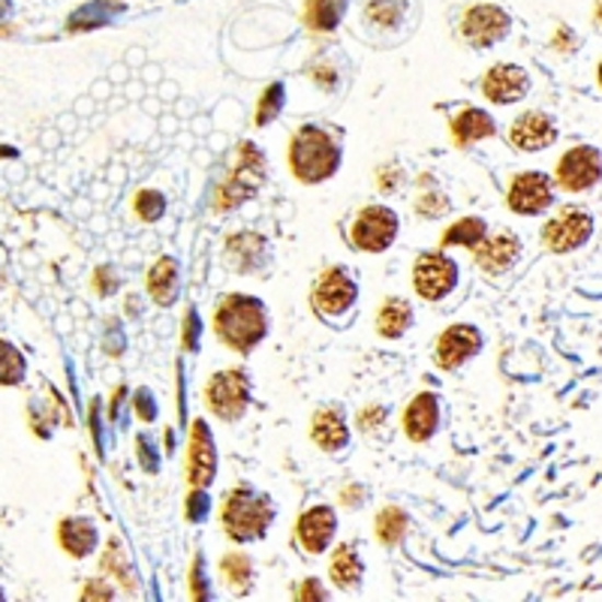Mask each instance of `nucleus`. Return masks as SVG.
I'll return each mask as SVG.
<instances>
[{
    "instance_id": "f3484780",
    "label": "nucleus",
    "mask_w": 602,
    "mask_h": 602,
    "mask_svg": "<svg viewBox=\"0 0 602 602\" xmlns=\"http://www.w3.org/2000/svg\"><path fill=\"white\" fill-rule=\"evenodd\" d=\"M337 533V516L332 506H313L296 524V536L299 545L308 554H323Z\"/></svg>"
},
{
    "instance_id": "a211bd4d",
    "label": "nucleus",
    "mask_w": 602,
    "mask_h": 602,
    "mask_svg": "<svg viewBox=\"0 0 602 602\" xmlns=\"http://www.w3.org/2000/svg\"><path fill=\"white\" fill-rule=\"evenodd\" d=\"M557 139V127L548 115L542 112H528L518 120H512L509 127V142L521 148V151H542V148H552Z\"/></svg>"
},
{
    "instance_id": "9d476101",
    "label": "nucleus",
    "mask_w": 602,
    "mask_h": 602,
    "mask_svg": "<svg viewBox=\"0 0 602 602\" xmlns=\"http://www.w3.org/2000/svg\"><path fill=\"white\" fill-rule=\"evenodd\" d=\"M356 299H359V287L344 268L323 271L313 287V308L320 316H340L356 304Z\"/></svg>"
},
{
    "instance_id": "49530a36",
    "label": "nucleus",
    "mask_w": 602,
    "mask_h": 602,
    "mask_svg": "<svg viewBox=\"0 0 602 602\" xmlns=\"http://www.w3.org/2000/svg\"><path fill=\"white\" fill-rule=\"evenodd\" d=\"M597 15H600V22H602V0H600V7H597Z\"/></svg>"
},
{
    "instance_id": "2f4dec72",
    "label": "nucleus",
    "mask_w": 602,
    "mask_h": 602,
    "mask_svg": "<svg viewBox=\"0 0 602 602\" xmlns=\"http://www.w3.org/2000/svg\"><path fill=\"white\" fill-rule=\"evenodd\" d=\"M112 12H120L118 7H112V3H88V7H82V10L72 15L70 22V31H88V27H96V24H106L108 19H112Z\"/></svg>"
},
{
    "instance_id": "9b49d317",
    "label": "nucleus",
    "mask_w": 602,
    "mask_h": 602,
    "mask_svg": "<svg viewBox=\"0 0 602 602\" xmlns=\"http://www.w3.org/2000/svg\"><path fill=\"white\" fill-rule=\"evenodd\" d=\"M509 15H506L500 7H494V3H479V7H473L464 15V24H461V34L467 39L470 46L476 48H488L494 43H500L506 34H509Z\"/></svg>"
},
{
    "instance_id": "37998d69",
    "label": "nucleus",
    "mask_w": 602,
    "mask_h": 602,
    "mask_svg": "<svg viewBox=\"0 0 602 602\" xmlns=\"http://www.w3.org/2000/svg\"><path fill=\"white\" fill-rule=\"evenodd\" d=\"M202 564H199V560H196V564H193V597H196V600H202L205 593H202Z\"/></svg>"
},
{
    "instance_id": "473e14b6",
    "label": "nucleus",
    "mask_w": 602,
    "mask_h": 602,
    "mask_svg": "<svg viewBox=\"0 0 602 602\" xmlns=\"http://www.w3.org/2000/svg\"><path fill=\"white\" fill-rule=\"evenodd\" d=\"M132 208H136V215L142 217L144 223H157L163 217V211H166V199H163V193L157 190H139L136 199H132Z\"/></svg>"
},
{
    "instance_id": "20e7f679",
    "label": "nucleus",
    "mask_w": 602,
    "mask_h": 602,
    "mask_svg": "<svg viewBox=\"0 0 602 602\" xmlns=\"http://www.w3.org/2000/svg\"><path fill=\"white\" fill-rule=\"evenodd\" d=\"M265 181V157L253 142H241L235 151V163L229 169L223 184L217 187L215 208L217 211H232L241 202H247Z\"/></svg>"
},
{
    "instance_id": "c756f323",
    "label": "nucleus",
    "mask_w": 602,
    "mask_h": 602,
    "mask_svg": "<svg viewBox=\"0 0 602 602\" xmlns=\"http://www.w3.org/2000/svg\"><path fill=\"white\" fill-rule=\"evenodd\" d=\"M407 533V512L397 506H385L380 518H377V540L383 545H397Z\"/></svg>"
},
{
    "instance_id": "6ab92c4d",
    "label": "nucleus",
    "mask_w": 602,
    "mask_h": 602,
    "mask_svg": "<svg viewBox=\"0 0 602 602\" xmlns=\"http://www.w3.org/2000/svg\"><path fill=\"white\" fill-rule=\"evenodd\" d=\"M440 425V401L431 392H421L409 401L407 413H404V431L413 443H428Z\"/></svg>"
},
{
    "instance_id": "dca6fc26",
    "label": "nucleus",
    "mask_w": 602,
    "mask_h": 602,
    "mask_svg": "<svg viewBox=\"0 0 602 602\" xmlns=\"http://www.w3.org/2000/svg\"><path fill=\"white\" fill-rule=\"evenodd\" d=\"M530 91L528 72L516 67V63H497L491 70L485 72L482 79V94L488 96L491 103H500V106H509V103H518L524 100Z\"/></svg>"
},
{
    "instance_id": "de8ad7c7",
    "label": "nucleus",
    "mask_w": 602,
    "mask_h": 602,
    "mask_svg": "<svg viewBox=\"0 0 602 602\" xmlns=\"http://www.w3.org/2000/svg\"><path fill=\"white\" fill-rule=\"evenodd\" d=\"M597 76H600V84H602V63H600V72H597Z\"/></svg>"
},
{
    "instance_id": "ea45409f",
    "label": "nucleus",
    "mask_w": 602,
    "mask_h": 602,
    "mask_svg": "<svg viewBox=\"0 0 602 602\" xmlns=\"http://www.w3.org/2000/svg\"><path fill=\"white\" fill-rule=\"evenodd\" d=\"M383 419H385L383 407H364L359 413V428L361 431H373V428H380V421Z\"/></svg>"
},
{
    "instance_id": "5701e85b",
    "label": "nucleus",
    "mask_w": 602,
    "mask_h": 602,
    "mask_svg": "<svg viewBox=\"0 0 602 602\" xmlns=\"http://www.w3.org/2000/svg\"><path fill=\"white\" fill-rule=\"evenodd\" d=\"M265 259V241L256 232H239L227 241V263L235 271H253Z\"/></svg>"
},
{
    "instance_id": "f704fd0d",
    "label": "nucleus",
    "mask_w": 602,
    "mask_h": 602,
    "mask_svg": "<svg viewBox=\"0 0 602 602\" xmlns=\"http://www.w3.org/2000/svg\"><path fill=\"white\" fill-rule=\"evenodd\" d=\"M280 106H283V84H271L268 91L259 100V108H256V124L263 127L268 120H275L280 115Z\"/></svg>"
},
{
    "instance_id": "c85d7f7f",
    "label": "nucleus",
    "mask_w": 602,
    "mask_h": 602,
    "mask_svg": "<svg viewBox=\"0 0 602 602\" xmlns=\"http://www.w3.org/2000/svg\"><path fill=\"white\" fill-rule=\"evenodd\" d=\"M304 22L311 31H335L340 22V0H308Z\"/></svg>"
},
{
    "instance_id": "a19ab883",
    "label": "nucleus",
    "mask_w": 602,
    "mask_h": 602,
    "mask_svg": "<svg viewBox=\"0 0 602 602\" xmlns=\"http://www.w3.org/2000/svg\"><path fill=\"white\" fill-rule=\"evenodd\" d=\"M115 593H112V588L108 584H103V581H88L82 588V600H112Z\"/></svg>"
},
{
    "instance_id": "4be33fe9",
    "label": "nucleus",
    "mask_w": 602,
    "mask_h": 602,
    "mask_svg": "<svg viewBox=\"0 0 602 602\" xmlns=\"http://www.w3.org/2000/svg\"><path fill=\"white\" fill-rule=\"evenodd\" d=\"M497 132V124L494 118L485 112V108H464L455 120H452V139H455L461 148H467V144H476L482 139H488Z\"/></svg>"
},
{
    "instance_id": "f257e3e1",
    "label": "nucleus",
    "mask_w": 602,
    "mask_h": 602,
    "mask_svg": "<svg viewBox=\"0 0 602 602\" xmlns=\"http://www.w3.org/2000/svg\"><path fill=\"white\" fill-rule=\"evenodd\" d=\"M217 337L235 352H251L268 332V316H265L263 301L253 296H227L215 311Z\"/></svg>"
},
{
    "instance_id": "39448f33",
    "label": "nucleus",
    "mask_w": 602,
    "mask_h": 602,
    "mask_svg": "<svg viewBox=\"0 0 602 602\" xmlns=\"http://www.w3.org/2000/svg\"><path fill=\"white\" fill-rule=\"evenodd\" d=\"M205 401L217 419L239 421L251 404V380L244 371H217L205 385Z\"/></svg>"
},
{
    "instance_id": "4c0bfd02",
    "label": "nucleus",
    "mask_w": 602,
    "mask_h": 602,
    "mask_svg": "<svg viewBox=\"0 0 602 602\" xmlns=\"http://www.w3.org/2000/svg\"><path fill=\"white\" fill-rule=\"evenodd\" d=\"M205 516H208V494H202V488H193L190 500H187V518L202 521Z\"/></svg>"
},
{
    "instance_id": "c03bdc74",
    "label": "nucleus",
    "mask_w": 602,
    "mask_h": 602,
    "mask_svg": "<svg viewBox=\"0 0 602 602\" xmlns=\"http://www.w3.org/2000/svg\"><path fill=\"white\" fill-rule=\"evenodd\" d=\"M196 332H199V320H196V313H187V340H184V344H187V349H193L196 347Z\"/></svg>"
},
{
    "instance_id": "58836bf2",
    "label": "nucleus",
    "mask_w": 602,
    "mask_h": 602,
    "mask_svg": "<svg viewBox=\"0 0 602 602\" xmlns=\"http://www.w3.org/2000/svg\"><path fill=\"white\" fill-rule=\"evenodd\" d=\"M296 600H325V590L323 584L316 581V578H308V581H301L299 588H296Z\"/></svg>"
},
{
    "instance_id": "72a5a7b5",
    "label": "nucleus",
    "mask_w": 602,
    "mask_h": 602,
    "mask_svg": "<svg viewBox=\"0 0 602 602\" xmlns=\"http://www.w3.org/2000/svg\"><path fill=\"white\" fill-rule=\"evenodd\" d=\"M103 569H106V572H112V576H118L120 584H124L127 590L136 588V581H132V576L127 572V560H124V552H120L118 540L108 542L106 554H103Z\"/></svg>"
},
{
    "instance_id": "f03ea898",
    "label": "nucleus",
    "mask_w": 602,
    "mask_h": 602,
    "mask_svg": "<svg viewBox=\"0 0 602 602\" xmlns=\"http://www.w3.org/2000/svg\"><path fill=\"white\" fill-rule=\"evenodd\" d=\"M340 166V148L335 136L325 132L323 127H301L289 142V169L301 184H320L332 178Z\"/></svg>"
},
{
    "instance_id": "b1692460",
    "label": "nucleus",
    "mask_w": 602,
    "mask_h": 602,
    "mask_svg": "<svg viewBox=\"0 0 602 602\" xmlns=\"http://www.w3.org/2000/svg\"><path fill=\"white\" fill-rule=\"evenodd\" d=\"M60 548L72 557H88L96 548V528L88 518H63L58 524Z\"/></svg>"
},
{
    "instance_id": "f8f14e48",
    "label": "nucleus",
    "mask_w": 602,
    "mask_h": 602,
    "mask_svg": "<svg viewBox=\"0 0 602 602\" xmlns=\"http://www.w3.org/2000/svg\"><path fill=\"white\" fill-rule=\"evenodd\" d=\"M482 349L479 328H473L467 323H455L445 328L443 335L437 337V352L433 359L443 371H458L464 361H470Z\"/></svg>"
},
{
    "instance_id": "ddd939ff",
    "label": "nucleus",
    "mask_w": 602,
    "mask_h": 602,
    "mask_svg": "<svg viewBox=\"0 0 602 602\" xmlns=\"http://www.w3.org/2000/svg\"><path fill=\"white\" fill-rule=\"evenodd\" d=\"M506 202H509V208L516 215H542L554 202L552 181H548V175H542V172H521L512 181Z\"/></svg>"
},
{
    "instance_id": "a18cd8bd",
    "label": "nucleus",
    "mask_w": 602,
    "mask_h": 602,
    "mask_svg": "<svg viewBox=\"0 0 602 602\" xmlns=\"http://www.w3.org/2000/svg\"><path fill=\"white\" fill-rule=\"evenodd\" d=\"M10 12V0H0V15H7Z\"/></svg>"
},
{
    "instance_id": "4468645a",
    "label": "nucleus",
    "mask_w": 602,
    "mask_h": 602,
    "mask_svg": "<svg viewBox=\"0 0 602 602\" xmlns=\"http://www.w3.org/2000/svg\"><path fill=\"white\" fill-rule=\"evenodd\" d=\"M217 473V449L211 428L202 419L193 421L190 431V458H187V479L193 488H208Z\"/></svg>"
},
{
    "instance_id": "c9c22d12",
    "label": "nucleus",
    "mask_w": 602,
    "mask_h": 602,
    "mask_svg": "<svg viewBox=\"0 0 602 602\" xmlns=\"http://www.w3.org/2000/svg\"><path fill=\"white\" fill-rule=\"evenodd\" d=\"M368 19L377 22L380 27H395L397 19H401V7L395 0H368Z\"/></svg>"
},
{
    "instance_id": "1a4fd4ad",
    "label": "nucleus",
    "mask_w": 602,
    "mask_h": 602,
    "mask_svg": "<svg viewBox=\"0 0 602 602\" xmlns=\"http://www.w3.org/2000/svg\"><path fill=\"white\" fill-rule=\"evenodd\" d=\"M602 178V154L590 144H578L566 151L557 163V184L569 193L590 190Z\"/></svg>"
},
{
    "instance_id": "2eb2a0df",
    "label": "nucleus",
    "mask_w": 602,
    "mask_h": 602,
    "mask_svg": "<svg viewBox=\"0 0 602 602\" xmlns=\"http://www.w3.org/2000/svg\"><path fill=\"white\" fill-rule=\"evenodd\" d=\"M476 265H479L485 275H503L521 256V239L512 232H497V235H485V239L473 247Z\"/></svg>"
},
{
    "instance_id": "a878e982",
    "label": "nucleus",
    "mask_w": 602,
    "mask_h": 602,
    "mask_svg": "<svg viewBox=\"0 0 602 602\" xmlns=\"http://www.w3.org/2000/svg\"><path fill=\"white\" fill-rule=\"evenodd\" d=\"M413 323V311L404 299H385L380 313H377V332L389 340H395L409 328Z\"/></svg>"
},
{
    "instance_id": "7ed1b4c3",
    "label": "nucleus",
    "mask_w": 602,
    "mask_h": 602,
    "mask_svg": "<svg viewBox=\"0 0 602 602\" xmlns=\"http://www.w3.org/2000/svg\"><path fill=\"white\" fill-rule=\"evenodd\" d=\"M271 518H275V503L265 494L244 491V488L227 494V500L220 506V521L232 542L263 540L265 530L271 528Z\"/></svg>"
},
{
    "instance_id": "423d86ee",
    "label": "nucleus",
    "mask_w": 602,
    "mask_h": 602,
    "mask_svg": "<svg viewBox=\"0 0 602 602\" xmlns=\"http://www.w3.org/2000/svg\"><path fill=\"white\" fill-rule=\"evenodd\" d=\"M397 229H401V220L392 208L385 205H368L356 223L349 229V239L352 244L364 253H383L389 251L397 239Z\"/></svg>"
},
{
    "instance_id": "7c9ffc66",
    "label": "nucleus",
    "mask_w": 602,
    "mask_h": 602,
    "mask_svg": "<svg viewBox=\"0 0 602 602\" xmlns=\"http://www.w3.org/2000/svg\"><path fill=\"white\" fill-rule=\"evenodd\" d=\"M27 373V361L19 349L0 340V385H19Z\"/></svg>"
},
{
    "instance_id": "79ce46f5",
    "label": "nucleus",
    "mask_w": 602,
    "mask_h": 602,
    "mask_svg": "<svg viewBox=\"0 0 602 602\" xmlns=\"http://www.w3.org/2000/svg\"><path fill=\"white\" fill-rule=\"evenodd\" d=\"M136 409H139V416H142L144 421L154 419V409H151V397H148V392H139V397H136Z\"/></svg>"
},
{
    "instance_id": "09e8293b",
    "label": "nucleus",
    "mask_w": 602,
    "mask_h": 602,
    "mask_svg": "<svg viewBox=\"0 0 602 602\" xmlns=\"http://www.w3.org/2000/svg\"><path fill=\"white\" fill-rule=\"evenodd\" d=\"M0 600H3V593H0Z\"/></svg>"
},
{
    "instance_id": "412c9836",
    "label": "nucleus",
    "mask_w": 602,
    "mask_h": 602,
    "mask_svg": "<svg viewBox=\"0 0 602 602\" xmlns=\"http://www.w3.org/2000/svg\"><path fill=\"white\" fill-rule=\"evenodd\" d=\"M178 289H181V268L178 263L172 259V256H163V259H157L151 265V271H148V296L157 301V304H175L178 299Z\"/></svg>"
},
{
    "instance_id": "cd10ccee",
    "label": "nucleus",
    "mask_w": 602,
    "mask_h": 602,
    "mask_svg": "<svg viewBox=\"0 0 602 602\" xmlns=\"http://www.w3.org/2000/svg\"><path fill=\"white\" fill-rule=\"evenodd\" d=\"M485 232H488V227H485V220H482V217H464V220H458L452 229H445L443 239L440 241H443V247L461 244V247L473 251V247L485 239Z\"/></svg>"
},
{
    "instance_id": "6e6552de",
    "label": "nucleus",
    "mask_w": 602,
    "mask_h": 602,
    "mask_svg": "<svg viewBox=\"0 0 602 602\" xmlns=\"http://www.w3.org/2000/svg\"><path fill=\"white\" fill-rule=\"evenodd\" d=\"M590 232H593V217L581 208H566L545 223L542 244L552 253H572L590 239Z\"/></svg>"
},
{
    "instance_id": "e433bc0d",
    "label": "nucleus",
    "mask_w": 602,
    "mask_h": 602,
    "mask_svg": "<svg viewBox=\"0 0 602 602\" xmlns=\"http://www.w3.org/2000/svg\"><path fill=\"white\" fill-rule=\"evenodd\" d=\"M445 208H449V199H445L443 193H428V196H421L419 205H416V211L425 217H440L445 215Z\"/></svg>"
},
{
    "instance_id": "393cba45",
    "label": "nucleus",
    "mask_w": 602,
    "mask_h": 602,
    "mask_svg": "<svg viewBox=\"0 0 602 602\" xmlns=\"http://www.w3.org/2000/svg\"><path fill=\"white\" fill-rule=\"evenodd\" d=\"M328 576L340 590H356L361 584V560L356 548L349 545H340L335 554H332V564H328Z\"/></svg>"
},
{
    "instance_id": "0eeeda50",
    "label": "nucleus",
    "mask_w": 602,
    "mask_h": 602,
    "mask_svg": "<svg viewBox=\"0 0 602 602\" xmlns=\"http://www.w3.org/2000/svg\"><path fill=\"white\" fill-rule=\"evenodd\" d=\"M458 283V265L445 253H421L413 265V289L425 301L445 299Z\"/></svg>"
},
{
    "instance_id": "aec40b11",
    "label": "nucleus",
    "mask_w": 602,
    "mask_h": 602,
    "mask_svg": "<svg viewBox=\"0 0 602 602\" xmlns=\"http://www.w3.org/2000/svg\"><path fill=\"white\" fill-rule=\"evenodd\" d=\"M311 437L313 443L325 449V452H340L349 443V425L344 419V413L337 407L316 409L311 425Z\"/></svg>"
},
{
    "instance_id": "bb28decb",
    "label": "nucleus",
    "mask_w": 602,
    "mask_h": 602,
    "mask_svg": "<svg viewBox=\"0 0 602 602\" xmlns=\"http://www.w3.org/2000/svg\"><path fill=\"white\" fill-rule=\"evenodd\" d=\"M220 572H223V581H227L229 588L235 590V593H247L253 584V564L247 554L232 552L227 554L223 560H220Z\"/></svg>"
}]
</instances>
